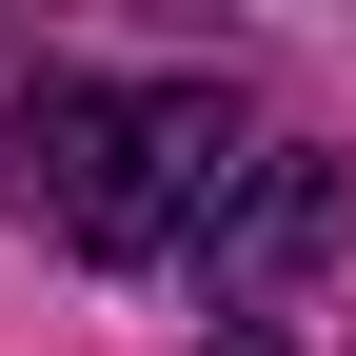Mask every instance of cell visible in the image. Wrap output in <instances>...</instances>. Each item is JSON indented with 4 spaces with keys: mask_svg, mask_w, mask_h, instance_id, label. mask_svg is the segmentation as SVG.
<instances>
[{
    "mask_svg": "<svg viewBox=\"0 0 356 356\" xmlns=\"http://www.w3.org/2000/svg\"><path fill=\"white\" fill-rule=\"evenodd\" d=\"M337 238H356V178H337V159H297V139H257V178L218 198V238H198V317H238V337H257Z\"/></svg>",
    "mask_w": 356,
    "mask_h": 356,
    "instance_id": "7a4b0ae2",
    "label": "cell"
},
{
    "mask_svg": "<svg viewBox=\"0 0 356 356\" xmlns=\"http://www.w3.org/2000/svg\"><path fill=\"white\" fill-rule=\"evenodd\" d=\"M238 356H257V337H238Z\"/></svg>",
    "mask_w": 356,
    "mask_h": 356,
    "instance_id": "3957f363",
    "label": "cell"
},
{
    "mask_svg": "<svg viewBox=\"0 0 356 356\" xmlns=\"http://www.w3.org/2000/svg\"><path fill=\"white\" fill-rule=\"evenodd\" d=\"M0 178L60 218L79 257H198L218 198L257 178V119L218 79H40L0 119Z\"/></svg>",
    "mask_w": 356,
    "mask_h": 356,
    "instance_id": "6da1fadb",
    "label": "cell"
}]
</instances>
